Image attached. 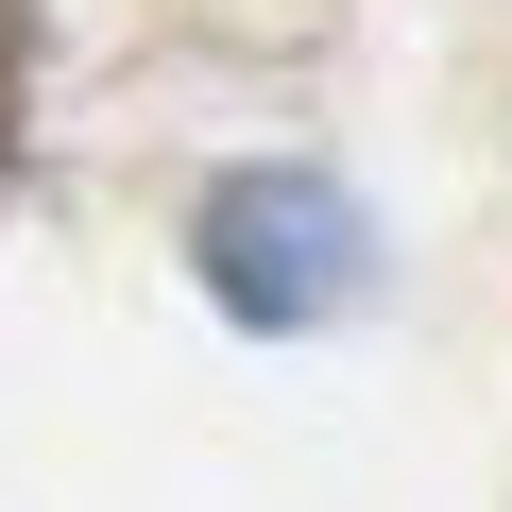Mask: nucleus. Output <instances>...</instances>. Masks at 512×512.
I'll use <instances>...</instances> for the list:
<instances>
[{
    "label": "nucleus",
    "mask_w": 512,
    "mask_h": 512,
    "mask_svg": "<svg viewBox=\"0 0 512 512\" xmlns=\"http://www.w3.org/2000/svg\"><path fill=\"white\" fill-rule=\"evenodd\" d=\"M188 256H205V291L256 325V342H291V325H325L359 274H376V239H359V205L325 188V171H291V154H256V171H222L205 205H188Z\"/></svg>",
    "instance_id": "nucleus-1"
},
{
    "label": "nucleus",
    "mask_w": 512,
    "mask_h": 512,
    "mask_svg": "<svg viewBox=\"0 0 512 512\" xmlns=\"http://www.w3.org/2000/svg\"><path fill=\"white\" fill-rule=\"evenodd\" d=\"M0 69H18V52H0Z\"/></svg>",
    "instance_id": "nucleus-2"
}]
</instances>
